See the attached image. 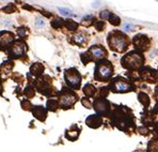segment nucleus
I'll use <instances>...</instances> for the list:
<instances>
[{"label":"nucleus","instance_id":"obj_1","mask_svg":"<svg viewBox=\"0 0 158 152\" xmlns=\"http://www.w3.org/2000/svg\"><path fill=\"white\" fill-rule=\"evenodd\" d=\"M109 46L111 47L112 51H124L127 48L128 42H127V38L121 32H112L109 36Z\"/></svg>","mask_w":158,"mask_h":152},{"label":"nucleus","instance_id":"obj_2","mask_svg":"<svg viewBox=\"0 0 158 152\" xmlns=\"http://www.w3.org/2000/svg\"><path fill=\"white\" fill-rule=\"evenodd\" d=\"M112 75V65L108 61H102L97 63L95 68V79L107 80Z\"/></svg>","mask_w":158,"mask_h":152},{"label":"nucleus","instance_id":"obj_3","mask_svg":"<svg viewBox=\"0 0 158 152\" xmlns=\"http://www.w3.org/2000/svg\"><path fill=\"white\" fill-rule=\"evenodd\" d=\"M143 63V58L140 54L137 53H130L127 56H125L122 59V64L125 69H129V70H134L136 68L141 67Z\"/></svg>","mask_w":158,"mask_h":152},{"label":"nucleus","instance_id":"obj_4","mask_svg":"<svg viewBox=\"0 0 158 152\" xmlns=\"http://www.w3.org/2000/svg\"><path fill=\"white\" fill-rule=\"evenodd\" d=\"M65 80L71 87L74 89H78L80 86V82H81V76L78 73L76 69H70V70L65 71Z\"/></svg>","mask_w":158,"mask_h":152},{"label":"nucleus","instance_id":"obj_5","mask_svg":"<svg viewBox=\"0 0 158 152\" xmlns=\"http://www.w3.org/2000/svg\"><path fill=\"white\" fill-rule=\"evenodd\" d=\"M76 102V95L72 91L67 89H63L59 97V103L63 108H67L68 106H72L73 104Z\"/></svg>","mask_w":158,"mask_h":152},{"label":"nucleus","instance_id":"obj_6","mask_svg":"<svg viewBox=\"0 0 158 152\" xmlns=\"http://www.w3.org/2000/svg\"><path fill=\"white\" fill-rule=\"evenodd\" d=\"M111 88L115 92H127L132 91L134 87L130 84H128L126 80L122 79L121 77H117V79H114L111 82Z\"/></svg>","mask_w":158,"mask_h":152},{"label":"nucleus","instance_id":"obj_7","mask_svg":"<svg viewBox=\"0 0 158 152\" xmlns=\"http://www.w3.org/2000/svg\"><path fill=\"white\" fill-rule=\"evenodd\" d=\"M26 49H27V46L24 42L17 41L11 46L9 53L10 55L13 56V57H22L25 54V51H26Z\"/></svg>","mask_w":158,"mask_h":152},{"label":"nucleus","instance_id":"obj_8","mask_svg":"<svg viewBox=\"0 0 158 152\" xmlns=\"http://www.w3.org/2000/svg\"><path fill=\"white\" fill-rule=\"evenodd\" d=\"M14 41V36L9 31L0 32V48H5Z\"/></svg>","mask_w":158,"mask_h":152},{"label":"nucleus","instance_id":"obj_9","mask_svg":"<svg viewBox=\"0 0 158 152\" xmlns=\"http://www.w3.org/2000/svg\"><path fill=\"white\" fill-rule=\"evenodd\" d=\"M108 106H109V104H108V102L104 99L96 100L95 104H94L95 110L97 111L99 115H106L108 111Z\"/></svg>","mask_w":158,"mask_h":152},{"label":"nucleus","instance_id":"obj_10","mask_svg":"<svg viewBox=\"0 0 158 152\" xmlns=\"http://www.w3.org/2000/svg\"><path fill=\"white\" fill-rule=\"evenodd\" d=\"M134 44L136 47H138V48L145 49L146 47H147V45H149V39H147L145 36H141V34H139V36H135Z\"/></svg>","mask_w":158,"mask_h":152},{"label":"nucleus","instance_id":"obj_11","mask_svg":"<svg viewBox=\"0 0 158 152\" xmlns=\"http://www.w3.org/2000/svg\"><path fill=\"white\" fill-rule=\"evenodd\" d=\"M89 54H91L94 58L97 59H103L106 57V51L102 46H92L89 51Z\"/></svg>","mask_w":158,"mask_h":152},{"label":"nucleus","instance_id":"obj_12","mask_svg":"<svg viewBox=\"0 0 158 152\" xmlns=\"http://www.w3.org/2000/svg\"><path fill=\"white\" fill-rule=\"evenodd\" d=\"M87 124L90 128H98L102 124V118L101 117L96 116V115H92V116L87 118Z\"/></svg>","mask_w":158,"mask_h":152},{"label":"nucleus","instance_id":"obj_13","mask_svg":"<svg viewBox=\"0 0 158 152\" xmlns=\"http://www.w3.org/2000/svg\"><path fill=\"white\" fill-rule=\"evenodd\" d=\"M32 113H33V115H34L35 118H38V120H41V121L45 120L46 115H47L46 109L44 108V107H42V106H35L33 109H32Z\"/></svg>","mask_w":158,"mask_h":152},{"label":"nucleus","instance_id":"obj_14","mask_svg":"<svg viewBox=\"0 0 158 152\" xmlns=\"http://www.w3.org/2000/svg\"><path fill=\"white\" fill-rule=\"evenodd\" d=\"M44 71V67L41 64V63H34L30 68V73L34 76H38V75H41Z\"/></svg>","mask_w":158,"mask_h":152},{"label":"nucleus","instance_id":"obj_15","mask_svg":"<svg viewBox=\"0 0 158 152\" xmlns=\"http://www.w3.org/2000/svg\"><path fill=\"white\" fill-rule=\"evenodd\" d=\"M95 91L96 89L94 88V86H92V85L90 84H87L84 87V93L86 94V95H88V97H93Z\"/></svg>","mask_w":158,"mask_h":152},{"label":"nucleus","instance_id":"obj_16","mask_svg":"<svg viewBox=\"0 0 158 152\" xmlns=\"http://www.w3.org/2000/svg\"><path fill=\"white\" fill-rule=\"evenodd\" d=\"M65 27H66L70 31H75V30H77V28H78V24L72 20H65Z\"/></svg>","mask_w":158,"mask_h":152},{"label":"nucleus","instance_id":"obj_17","mask_svg":"<svg viewBox=\"0 0 158 152\" xmlns=\"http://www.w3.org/2000/svg\"><path fill=\"white\" fill-rule=\"evenodd\" d=\"M149 152H158V139H153L150 141Z\"/></svg>","mask_w":158,"mask_h":152},{"label":"nucleus","instance_id":"obj_18","mask_svg":"<svg viewBox=\"0 0 158 152\" xmlns=\"http://www.w3.org/2000/svg\"><path fill=\"white\" fill-rule=\"evenodd\" d=\"M58 102L56 101V100H49V101L47 102V108L49 109V110L51 111H55L56 109L58 108Z\"/></svg>","mask_w":158,"mask_h":152},{"label":"nucleus","instance_id":"obj_19","mask_svg":"<svg viewBox=\"0 0 158 152\" xmlns=\"http://www.w3.org/2000/svg\"><path fill=\"white\" fill-rule=\"evenodd\" d=\"M139 101L143 104L144 106H147L150 104V99H149V97H147V94H145V93L139 94Z\"/></svg>","mask_w":158,"mask_h":152},{"label":"nucleus","instance_id":"obj_20","mask_svg":"<svg viewBox=\"0 0 158 152\" xmlns=\"http://www.w3.org/2000/svg\"><path fill=\"white\" fill-rule=\"evenodd\" d=\"M74 41L76 42L77 44H84V41H86V38H84V34L79 33V34H76V36H74Z\"/></svg>","mask_w":158,"mask_h":152},{"label":"nucleus","instance_id":"obj_21","mask_svg":"<svg viewBox=\"0 0 158 152\" xmlns=\"http://www.w3.org/2000/svg\"><path fill=\"white\" fill-rule=\"evenodd\" d=\"M62 25H63V20H60V18H56V20H53V22H51V26H53V28H56V29L62 27Z\"/></svg>","mask_w":158,"mask_h":152},{"label":"nucleus","instance_id":"obj_22","mask_svg":"<svg viewBox=\"0 0 158 152\" xmlns=\"http://www.w3.org/2000/svg\"><path fill=\"white\" fill-rule=\"evenodd\" d=\"M109 22L111 23L112 25H115V26H119L120 25V18L117 16L115 14H112L109 18Z\"/></svg>","mask_w":158,"mask_h":152},{"label":"nucleus","instance_id":"obj_23","mask_svg":"<svg viewBox=\"0 0 158 152\" xmlns=\"http://www.w3.org/2000/svg\"><path fill=\"white\" fill-rule=\"evenodd\" d=\"M25 94H26L27 98H32L34 95V90L31 87H27L25 89Z\"/></svg>","mask_w":158,"mask_h":152},{"label":"nucleus","instance_id":"obj_24","mask_svg":"<svg viewBox=\"0 0 158 152\" xmlns=\"http://www.w3.org/2000/svg\"><path fill=\"white\" fill-rule=\"evenodd\" d=\"M17 33H18V36H20V38H25V36H27V29L25 27H20V28H18V30H17Z\"/></svg>","mask_w":158,"mask_h":152},{"label":"nucleus","instance_id":"obj_25","mask_svg":"<svg viewBox=\"0 0 158 152\" xmlns=\"http://www.w3.org/2000/svg\"><path fill=\"white\" fill-rule=\"evenodd\" d=\"M3 11H5V13H12V12H14V11H15V5L11 3V5H7V7L3 9Z\"/></svg>","mask_w":158,"mask_h":152},{"label":"nucleus","instance_id":"obj_26","mask_svg":"<svg viewBox=\"0 0 158 152\" xmlns=\"http://www.w3.org/2000/svg\"><path fill=\"white\" fill-rule=\"evenodd\" d=\"M111 15L112 14H111L109 11H103V12L101 13V17L103 18V20H109Z\"/></svg>","mask_w":158,"mask_h":152},{"label":"nucleus","instance_id":"obj_27","mask_svg":"<svg viewBox=\"0 0 158 152\" xmlns=\"http://www.w3.org/2000/svg\"><path fill=\"white\" fill-rule=\"evenodd\" d=\"M59 11H60L63 15H66V16L72 15V11L68 10V9H65V8H59Z\"/></svg>","mask_w":158,"mask_h":152},{"label":"nucleus","instance_id":"obj_28","mask_svg":"<svg viewBox=\"0 0 158 152\" xmlns=\"http://www.w3.org/2000/svg\"><path fill=\"white\" fill-rule=\"evenodd\" d=\"M22 106L24 109H27V110H28V109H30V107H31V104H30L29 101H26V100H25V101L22 102Z\"/></svg>","mask_w":158,"mask_h":152},{"label":"nucleus","instance_id":"obj_29","mask_svg":"<svg viewBox=\"0 0 158 152\" xmlns=\"http://www.w3.org/2000/svg\"><path fill=\"white\" fill-rule=\"evenodd\" d=\"M81 103L84 104V106L87 107V108H91V102L89 101L88 99H84L81 101Z\"/></svg>","mask_w":158,"mask_h":152},{"label":"nucleus","instance_id":"obj_30","mask_svg":"<svg viewBox=\"0 0 158 152\" xmlns=\"http://www.w3.org/2000/svg\"><path fill=\"white\" fill-rule=\"evenodd\" d=\"M44 25H45V23H44L43 18H41V17H40V18H38V20H36V22H35V26L36 27H43Z\"/></svg>","mask_w":158,"mask_h":152},{"label":"nucleus","instance_id":"obj_31","mask_svg":"<svg viewBox=\"0 0 158 152\" xmlns=\"http://www.w3.org/2000/svg\"><path fill=\"white\" fill-rule=\"evenodd\" d=\"M96 28H97L98 30H99V31H102V30L104 29V26H105V23L104 22H97L96 23Z\"/></svg>","mask_w":158,"mask_h":152},{"label":"nucleus","instance_id":"obj_32","mask_svg":"<svg viewBox=\"0 0 158 152\" xmlns=\"http://www.w3.org/2000/svg\"><path fill=\"white\" fill-rule=\"evenodd\" d=\"M124 28H125V30H127V31H129V30H132L134 26H132V25H129V24H125Z\"/></svg>","mask_w":158,"mask_h":152},{"label":"nucleus","instance_id":"obj_33","mask_svg":"<svg viewBox=\"0 0 158 152\" xmlns=\"http://www.w3.org/2000/svg\"><path fill=\"white\" fill-rule=\"evenodd\" d=\"M155 130H156V132H158V124L156 126V128H155Z\"/></svg>","mask_w":158,"mask_h":152},{"label":"nucleus","instance_id":"obj_34","mask_svg":"<svg viewBox=\"0 0 158 152\" xmlns=\"http://www.w3.org/2000/svg\"><path fill=\"white\" fill-rule=\"evenodd\" d=\"M1 90H2V88H1V85H0V92H1Z\"/></svg>","mask_w":158,"mask_h":152}]
</instances>
